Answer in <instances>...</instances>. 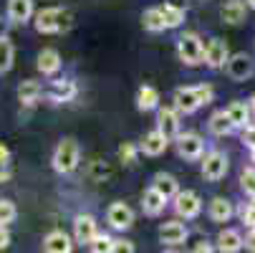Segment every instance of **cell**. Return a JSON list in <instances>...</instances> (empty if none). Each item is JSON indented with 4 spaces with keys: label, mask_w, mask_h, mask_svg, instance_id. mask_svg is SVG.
<instances>
[{
    "label": "cell",
    "mask_w": 255,
    "mask_h": 253,
    "mask_svg": "<svg viewBox=\"0 0 255 253\" xmlns=\"http://www.w3.org/2000/svg\"><path fill=\"white\" fill-rule=\"evenodd\" d=\"M220 15L228 25H238V23L245 20V3L243 0H228V3L223 5V10H220Z\"/></svg>",
    "instance_id": "obj_22"
},
{
    "label": "cell",
    "mask_w": 255,
    "mask_h": 253,
    "mask_svg": "<svg viewBox=\"0 0 255 253\" xmlns=\"http://www.w3.org/2000/svg\"><path fill=\"white\" fill-rule=\"evenodd\" d=\"M76 84L71 81V79H61V81H53L51 84V89H48V99L53 101V104H66V101H71L76 96Z\"/></svg>",
    "instance_id": "obj_17"
},
{
    "label": "cell",
    "mask_w": 255,
    "mask_h": 253,
    "mask_svg": "<svg viewBox=\"0 0 255 253\" xmlns=\"http://www.w3.org/2000/svg\"><path fill=\"white\" fill-rule=\"evenodd\" d=\"M225 66H228V76H230L233 81H245V79L253 76V71H255L253 58H250L248 53H235V56H230Z\"/></svg>",
    "instance_id": "obj_9"
},
{
    "label": "cell",
    "mask_w": 255,
    "mask_h": 253,
    "mask_svg": "<svg viewBox=\"0 0 255 253\" xmlns=\"http://www.w3.org/2000/svg\"><path fill=\"white\" fill-rule=\"evenodd\" d=\"M240 218H243V223L248 228H255V203H250V205H245L240 210Z\"/></svg>",
    "instance_id": "obj_35"
},
{
    "label": "cell",
    "mask_w": 255,
    "mask_h": 253,
    "mask_svg": "<svg viewBox=\"0 0 255 253\" xmlns=\"http://www.w3.org/2000/svg\"><path fill=\"white\" fill-rule=\"evenodd\" d=\"M81 162V150H79V144L76 139H61L56 144V150H53V170L61 172V175H71Z\"/></svg>",
    "instance_id": "obj_3"
},
{
    "label": "cell",
    "mask_w": 255,
    "mask_h": 253,
    "mask_svg": "<svg viewBox=\"0 0 255 253\" xmlns=\"http://www.w3.org/2000/svg\"><path fill=\"white\" fill-rule=\"evenodd\" d=\"M141 25H144V30H152V33H159V30H164V28H167L159 8H149V10H144V15H141Z\"/></svg>",
    "instance_id": "obj_29"
},
{
    "label": "cell",
    "mask_w": 255,
    "mask_h": 253,
    "mask_svg": "<svg viewBox=\"0 0 255 253\" xmlns=\"http://www.w3.org/2000/svg\"><path fill=\"white\" fill-rule=\"evenodd\" d=\"M253 203H255V198H253Z\"/></svg>",
    "instance_id": "obj_48"
},
{
    "label": "cell",
    "mask_w": 255,
    "mask_h": 253,
    "mask_svg": "<svg viewBox=\"0 0 255 253\" xmlns=\"http://www.w3.org/2000/svg\"><path fill=\"white\" fill-rule=\"evenodd\" d=\"M245 248H248L250 253H255V228H250V233H248V238H245Z\"/></svg>",
    "instance_id": "obj_41"
},
{
    "label": "cell",
    "mask_w": 255,
    "mask_h": 253,
    "mask_svg": "<svg viewBox=\"0 0 255 253\" xmlns=\"http://www.w3.org/2000/svg\"><path fill=\"white\" fill-rule=\"evenodd\" d=\"M58 68H61V53L56 48H43L38 53V71L43 76H53L58 74Z\"/></svg>",
    "instance_id": "obj_18"
},
{
    "label": "cell",
    "mask_w": 255,
    "mask_h": 253,
    "mask_svg": "<svg viewBox=\"0 0 255 253\" xmlns=\"http://www.w3.org/2000/svg\"><path fill=\"white\" fill-rule=\"evenodd\" d=\"M207 127H210V132H212L215 137H225V134H230V132L235 129V124L230 122V117L225 114V109H223V112H215V114L210 117Z\"/></svg>",
    "instance_id": "obj_27"
},
{
    "label": "cell",
    "mask_w": 255,
    "mask_h": 253,
    "mask_svg": "<svg viewBox=\"0 0 255 253\" xmlns=\"http://www.w3.org/2000/svg\"><path fill=\"white\" fill-rule=\"evenodd\" d=\"M164 205H167V198L159 195L154 188L144 190V195H141V210L147 213V215H159L164 210Z\"/></svg>",
    "instance_id": "obj_20"
},
{
    "label": "cell",
    "mask_w": 255,
    "mask_h": 253,
    "mask_svg": "<svg viewBox=\"0 0 255 253\" xmlns=\"http://www.w3.org/2000/svg\"><path fill=\"white\" fill-rule=\"evenodd\" d=\"M210 218L215 223H228L233 218V203L225 198H212L210 203Z\"/></svg>",
    "instance_id": "obj_23"
},
{
    "label": "cell",
    "mask_w": 255,
    "mask_h": 253,
    "mask_svg": "<svg viewBox=\"0 0 255 253\" xmlns=\"http://www.w3.org/2000/svg\"><path fill=\"white\" fill-rule=\"evenodd\" d=\"M250 112H255V96L250 99Z\"/></svg>",
    "instance_id": "obj_44"
},
{
    "label": "cell",
    "mask_w": 255,
    "mask_h": 253,
    "mask_svg": "<svg viewBox=\"0 0 255 253\" xmlns=\"http://www.w3.org/2000/svg\"><path fill=\"white\" fill-rule=\"evenodd\" d=\"M10 180V165H0V183H8Z\"/></svg>",
    "instance_id": "obj_42"
},
{
    "label": "cell",
    "mask_w": 255,
    "mask_h": 253,
    "mask_svg": "<svg viewBox=\"0 0 255 253\" xmlns=\"http://www.w3.org/2000/svg\"><path fill=\"white\" fill-rule=\"evenodd\" d=\"M106 175H109V167H106L101 160H96L94 167H91V177H94V180H101V177H106Z\"/></svg>",
    "instance_id": "obj_37"
},
{
    "label": "cell",
    "mask_w": 255,
    "mask_h": 253,
    "mask_svg": "<svg viewBox=\"0 0 255 253\" xmlns=\"http://www.w3.org/2000/svg\"><path fill=\"white\" fill-rule=\"evenodd\" d=\"M5 35H8V25L3 23V18H0V38H5Z\"/></svg>",
    "instance_id": "obj_43"
},
{
    "label": "cell",
    "mask_w": 255,
    "mask_h": 253,
    "mask_svg": "<svg viewBox=\"0 0 255 253\" xmlns=\"http://www.w3.org/2000/svg\"><path fill=\"white\" fill-rule=\"evenodd\" d=\"M202 150H205V142H202L200 134L187 132V134H179L177 137V152H179V157H185V160H200L202 157Z\"/></svg>",
    "instance_id": "obj_7"
},
{
    "label": "cell",
    "mask_w": 255,
    "mask_h": 253,
    "mask_svg": "<svg viewBox=\"0 0 255 253\" xmlns=\"http://www.w3.org/2000/svg\"><path fill=\"white\" fill-rule=\"evenodd\" d=\"M152 188H154L159 195H164L167 200H169V198H174V195L179 193L177 180H174L172 175H167V172H159V175H154V183H152Z\"/></svg>",
    "instance_id": "obj_25"
},
{
    "label": "cell",
    "mask_w": 255,
    "mask_h": 253,
    "mask_svg": "<svg viewBox=\"0 0 255 253\" xmlns=\"http://www.w3.org/2000/svg\"><path fill=\"white\" fill-rule=\"evenodd\" d=\"M243 246H245L243 236L238 231H233V228H225V231L217 233V248H220L223 253H238Z\"/></svg>",
    "instance_id": "obj_19"
},
{
    "label": "cell",
    "mask_w": 255,
    "mask_h": 253,
    "mask_svg": "<svg viewBox=\"0 0 255 253\" xmlns=\"http://www.w3.org/2000/svg\"><path fill=\"white\" fill-rule=\"evenodd\" d=\"M15 218H18L15 203H13V200H5V198H0V226H10Z\"/></svg>",
    "instance_id": "obj_31"
},
{
    "label": "cell",
    "mask_w": 255,
    "mask_h": 253,
    "mask_svg": "<svg viewBox=\"0 0 255 253\" xmlns=\"http://www.w3.org/2000/svg\"><path fill=\"white\" fill-rule=\"evenodd\" d=\"M91 253H112L114 248V238L112 236H106V233H99L94 241H91Z\"/></svg>",
    "instance_id": "obj_32"
},
{
    "label": "cell",
    "mask_w": 255,
    "mask_h": 253,
    "mask_svg": "<svg viewBox=\"0 0 255 253\" xmlns=\"http://www.w3.org/2000/svg\"><path fill=\"white\" fill-rule=\"evenodd\" d=\"M162 253H179V251H174V248H167V251H162Z\"/></svg>",
    "instance_id": "obj_45"
},
{
    "label": "cell",
    "mask_w": 255,
    "mask_h": 253,
    "mask_svg": "<svg viewBox=\"0 0 255 253\" xmlns=\"http://www.w3.org/2000/svg\"><path fill=\"white\" fill-rule=\"evenodd\" d=\"M230 53H228V43L223 38H210L205 43V63L210 68H223L228 63Z\"/></svg>",
    "instance_id": "obj_10"
},
{
    "label": "cell",
    "mask_w": 255,
    "mask_h": 253,
    "mask_svg": "<svg viewBox=\"0 0 255 253\" xmlns=\"http://www.w3.org/2000/svg\"><path fill=\"white\" fill-rule=\"evenodd\" d=\"M33 25L38 33H66L74 25V15L66 8H43L33 15Z\"/></svg>",
    "instance_id": "obj_1"
},
{
    "label": "cell",
    "mask_w": 255,
    "mask_h": 253,
    "mask_svg": "<svg viewBox=\"0 0 255 253\" xmlns=\"http://www.w3.org/2000/svg\"><path fill=\"white\" fill-rule=\"evenodd\" d=\"M159 238L167 246H179V243L187 241V226L179 223V221H169L159 228Z\"/></svg>",
    "instance_id": "obj_16"
},
{
    "label": "cell",
    "mask_w": 255,
    "mask_h": 253,
    "mask_svg": "<svg viewBox=\"0 0 255 253\" xmlns=\"http://www.w3.org/2000/svg\"><path fill=\"white\" fill-rule=\"evenodd\" d=\"M10 246V231L8 226H0V251H5Z\"/></svg>",
    "instance_id": "obj_38"
},
{
    "label": "cell",
    "mask_w": 255,
    "mask_h": 253,
    "mask_svg": "<svg viewBox=\"0 0 255 253\" xmlns=\"http://www.w3.org/2000/svg\"><path fill=\"white\" fill-rule=\"evenodd\" d=\"M240 188H243L245 195L255 198V167L243 170V175H240Z\"/></svg>",
    "instance_id": "obj_33"
},
{
    "label": "cell",
    "mask_w": 255,
    "mask_h": 253,
    "mask_svg": "<svg viewBox=\"0 0 255 253\" xmlns=\"http://www.w3.org/2000/svg\"><path fill=\"white\" fill-rule=\"evenodd\" d=\"M13 61H15V46L5 35V38H0V74H8L13 68Z\"/></svg>",
    "instance_id": "obj_28"
},
{
    "label": "cell",
    "mask_w": 255,
    "mask_h": 253,
    "mask_svg": "<svg viewBox=\"0 0 255 253\" xmlns=\"http://www.w3.org/2000/svg\"><path fill=\"white\" fill-rule=\"evenodd\" d=\"M136 106L141 112H152L159 106V91L154 86H141L136 91Z\"/></svg>",
    "instance_id": "obj_26"
},
{
    "label": "cell",
    "mask_w": 255,
    "mask_h": 253,
    "mask_svg": "<svg viewBox=\"0 0 255 253\" xmlns=\"http://www.w3.org/2000/svg\"><path fill=\"white\" fill-rule=\"evenodd\" d=\"M157 129L172 142L174 137H179V114L172 106H162L157 112Z\"/></svg>",
    "instance_id": "obj_12"
},
{
    "label": "cell",
    "mask_w": 255,
    "mask_h": 253,
    "mask_svg": "<svg viewBox=\"0 0 255 253\" xmlns=\"http://www.w3.org/2000/svg\"><path fill=\"white\" fill-rule=\"evenodd\" d=\"M106 221L114 231H129L134 226V210L127 203H114L106 213Z\"/></svg>",
    "instance_id": "obj_8"
},
{
    "label": "cell",
    "mask_w": 255,
    "mask_h": 253,
    "mask_svg": "<svg viewBox=\"0 0 255 253\" xmlns=\"http://www.w3.org/2000/svg\"><path fill=\"white\" fill-rule=\"evenodd\" d=\"M248 5H250V8H255V0H248Z\"/></svg>",
    "instance_id": "obj_46"
},
{
    "label": "cell",
    "mask_w": 255,
    "mask_h": 253,
    "mask_svg": "<svg viewBox=\"0 0 255 253\" xmlns=\"http://www.w3.org/2000/svg\"><path fill=\"white\" fill-rule=\"evenodd\" d=\"M112 253H134V243H131V241H124V238H119V241H114V248H112Z\"/></svg>",
    "instance_id": "obj_36"
},
{
    "label": "cell",
    "mask_w": 255,
    "mask_h": 253,
    "mask_svg": "<svg viewBox=\"0 0 255 253\" xmlns=\"http://www.w3.org/2000/svg\"><path fill=\"white\" fill-rule=\"evenodd\" d=\"M35 15L33 0H8V20L15 25H25Z\"/></svg>",
    "instance_id": "obj_13"
},
{
    "label": "cell",
    "mask_w": 255,
    "mask_h": 253,
    "mask_svg": "<svg viewBox=\"0 0 255 253\" xmlns=\"http://www.w3.org/2000/svg\"><path fill=\"white\" fill-rule=\"evenodd\" d=\"M167 144H169V139H167L159 129H152V132L144 134V139H141V144H139V150H141L144 155H149V157H159V155L167 150Z\"/></svg>",
    "instance_id": "obj_14"
},
{
    "label": "cell",
    "mask_w": 255,
    "mask_h": 253,
    "mask_svg": "<svg viewBox=\"0 0 255 253\" xmlns=\"http://www.w3.org/2000/svg\"><path fill=\"white\" fill-rule=\"evenodd\" d=\"M0 165H10V150L0 142Z\"/></svg>",
    "instance_id": "obj_40"
},
{
    "label": "cell",
    "mask_w": 255,
    "mask_h": 253,
    "mask_svg": "<svg viewBox=\"0 0 255 253\" xmlns=\"http://www.w3.org/2000/svg\"><path fill=\"white\" fill-rule=\"evenodd\" d=\"M192 253H212V243H207V241H200V243H195Z\"/></svg>",
    "instance_id": "obj_39"
},
{
    "label": "cell",
    "mask_w": 255,
    "mask_h": 253,
    "mask_svg": "<svg viewBox=\"0 0 255 253\" xmlns=\"http://www.w3.org/2000/svg\"><path fill=\"white\" fill-rule=\"evenodd\" d=\"M43 251L46 253H71L74 251V241H71L68 233H63V231H51L43 238Z\"/></svg>",
    "instance_id": "obj_15"
},
{
    "label": "cell",
    "mask_w": 255,
    "mask_h": 253,
    "mask_svg": "<svg viewBox=\"0 0 255 253\" xmlns=\"http://www.w3.org/2000/svg\"><path fill=\"white\" fill-rule=\"evenodd\" d=\"M215 96L212 86L210 84H202V86H182L174 91V106H177V112H185V114H192L197 112L200 106L210 104Z\"/></svg>",
    "instance_id": "obj_2"
},
{
    "label": "cell",
    "mask_w": 255,
    "mask_h": 253,
    "mask_svg": "<svg viewBox=\"0 0 255 253\" xmlns=\"http://www.w3.org/2000/svg\"><path fill=\"white\" fill-rule=\"evenodd\" d=\"M159 10H162V18H164V25H167V28H179L182 20H185V8H179V5L167 3V5H162Z\"/></svg>",
    "instance_id": "obj_30"
},
{
    "label": "cell",
    "mask_w": 255,
    "mask_h": 253,
    "mask_svg": "<svg viewBox=\"0 0 255 253\" xmlns=\"http://www.w3.org/2000/svg\"><path fill=\"white\" fill-rule=\"evenodd\" d=\"M119 160L124 162V165H131L134 160H136V147L131 142H124L122 147H119Z\"/></svg>",
    "instance_id": "obj_34"
},
{
    "label": "cell",
    "mask_w": 255,
    "mask_h": 253,
    "mask_svg": "<svg viewBox=\"0 0 255 253\" xmlns=\"http://www.w3.org/2000/svg\"><path fill=\"white\" fill-rule=\"evenodd\" d=\"M96 236H99V228H96L94 215H76V221H74V241L81 243V246H91V241Z\"/></svg>",
    "instance_id": "obj_11"
},
{
    "label": "cell",
    "mask_w": 255,
    "mask_h": 253,
    "mask_svg": "<svg viewBox=\"0 0 255 253\" xmlns=\"http://www.w3.org/2000/svg\"><path fill=\"white\" fill-rule=\"evenodd\" d=\"M41 94H43L41 84L33 81V79H25V81H20V86H18V99H20V104H25V106H33L35 101L41 99Z\"/></svg>",
    "instance_id": "obj_21"
},
{
    "label": "cell",
    "mask_w": 255,
    "mask_h": 253,
    "mask_svg": "<svg viewBox=\"0 0 255 253\" xmlns=\"http://www.w3.org/2000/svg\"><path fill=\"white\" fill-rule=\"evenodd\" d=\"M177 56L185 66H197L205 58V43L200 41L197 33H185L177 41Z\"/></svg>",
    "instance_id": "obj_4"
},
{
    "label": "cell",
    "mask_w": 255,
    "mask_h": 253,
    "mask_svg": "<svg viewBox=\"0 0 255 253\" xmlns=\"http://www.w3.org/2000/svg\"><path fill=\"white\" fill-rule=\"evenodd\" d=\"M225 114L230 117V122L235 127H248L250 124V104L248 101H233L225 109Z\"/></svg>",
    "instance_id": "obj_24"
},
{
    "label": "cell",
    "mask_w": 255,
    "mask_h": 253,
    "mask_svg": "<svg viewBox=\"0 0 255 253\" xmlns=\"http://www.w3.org/2000/svg\"><path fill=\"white\" fill-rule=\"evenodd\" d=\"M228 175V155L220 150H212L210 155H205L202 160V177L215 183V180H223Z\"/></svg>",
    "instance_id": "obj_5"
},
{
    "label": "cell",
    "mask_w": 255,
    "mask_h": 253,
    "mask_svg": "<svg viewBox=\"0 0 255 253\" xmlns=\"http://www.w3.org/2000/svg\"><path fill=\"white\" fill-rule=\"evenodd\" d=\"M250 155H253V162H255V150H250Z\"/></svg>",
    "instance_id": "obj_47"
},
{
    "label": "cell",
    "mask_w": 255,
    "mask_h": 253,
    "mask_svg": "<svg viewBox=\"0 0 255 253\" xmlns=\"http://www.w3.org/2000/svg\"><path fill=\"white\" fill-rule=\"evenodd\" d=\"M174 210L179 218H195L202 210V200L195 190H179L174 195Z\"/></svg>",
    "instance_id": "obj_6"
}]
</instances>
